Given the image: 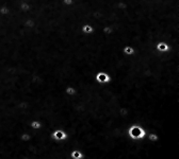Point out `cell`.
I'll list each match as a JSON object with an SVG mask.
<instances>
[{
  "label": "cell",
  "mask_w": 179,
  "mask_h": 159,
  "mask_svg": "<svg viewBox=\"0 0 179 159\" xmlns=\"http://www.w3.org/2000/svg\"><path fill=\"white\" fill-rule=\"evenodd\" d=\"M69 157H71V159H84V154L79 149H74L71 151Z\"/></svg>",
  "instance_id": "obj_5"
},
{
  "label": "cell",
  "mask_w": 179,
  "mask_h": 159,
  "mask_svg": "<svg viewBox=\"0 0 179 159\" xmlns=\"http://www.w3.org/2000/svg\"><path fill=\"white\" fill-rule=\"evenodd\" d=\"M122 53L126 56H132L134 53H136V49L133 48L132 46H129V45H126V46L123 47L122 49Z\"/></svg>",
  "instance_id": "obj_9"
},
{
  "label": "cell",
  "mask_w": 179,
  "mask_h": 159,
  "mask_svg": "<svg viewBox=\"0 0 179 159\" xmlns=\"http://www.w3.org/2000/svg\"><path fill=\"white\" fill-rule=\"evenodd\" d=\"M18 9H19V11L22 13H28V12H30L31 6H30V3L26 2V1H20V2H19V6H18Z\"/></svg>",
  "instance_id": "obj_10"
},
{
  "label": "cell",
  "mask_w": 179,
  "mask_h": 159,
  "mask_svg": "<svg viewBox=\"0 0 179 159\" xmlns=\"http://www.w3.org/2000/svg\"><path fill=\"white\" fill-rule=\"evenodd\" d=\"M62 3H63L65 6H69L74 3V0H62Z\"/></svg>",
  "instance_id": "obj_16"
},
{
  "label": "cell",
  "mask_w": 179,
  "mask_h": 159,
  "mask_svg": "<svg viewBox=\"0 0 179 159\" xmlns=\"http://www.w3.org/2000/svg\"><path fill=\"white\" fill-rule=\"evenodd\" d=\"M155 49L157 50L159 53H167L171 49H172V48H171L170 45H169L166 41L160 40V41L156 43V45H155Z\"/></svg>",
  "instance_id": "obj_4"
},
{
  "label": "cell",
  "mask_w": 179,
  "mask_h": 159,
  "mask_svg": "<svg viewBox=\"0 0 179 159\" xmlns=\"http://www.w3.org/2000/svg\"><path fill=\"white\" fill-rule=\"evenodd\" d=\"M126 134L128 136V138H130L131 140L139 141L145 139L148 132L141 124L134 123V124H131V125L128 126V129H126Z\"/></svg>",
  "instance_id": "obj_1"
},
{
  "label": "cell",
  "mask_w": 179,
  "mask_h": 159,
  "mask_svg": "<svg viewBox=\"0 0 179 159\" xmlns=\"http://www.w3.org/2000/svg\"><path fill=\"white\" fill-rule=\"evenodd\" d=\"M24 27L29 29V30H32L35 28V21H34L33 18H27L24 20Z\"/></svg>",
  "instance_id": "obj_11"
},
{
  "label": "cell",
  "mask_w": 179,
  "mask_h": 159,
  "mask_svg": "<svg viewBox=\"0 0 179 159\" xmlns=\"http://www.w3.org/2000/svg\"><path fill=\"white\" fill-rule=\"evenodd\" d=\"M29 126L32 131H40L42 127H43V123L41 120H31L30 123H29Z\"/></svg>",
  "instance_id": "obj_8"
},
{
  "label": "cell",
  "mask_w": 179,
  "mask_h": 159,
  "mask_svg": "<svg viewBox=\"0 0 179 159\" xmlns=\"http://www.w3.org/2000/svg\"><path fill=\"white\" fill-rule=\"evenodd\" d=\"M81 32L84 34V35H92L94 32H95V29L92 25L90 24H85V25H82L81 27Z\"/></svg>",
  "instance_id": "obj_6"
},
{
  "label": "cell",
  "mask_w": 179,
  "mask_h": 159,
  "mask_svg": "<svg viewBox=\"0 0 179 159\" xmlns=\"http://www.w3.org/2000/svg\"><path fill=\"white\" fill-rule=\"evenodd\" d=\"M22 159H33V158H31V157H28V156H26V157H24Z\"/></svg>",
  "instance_id": "obj_17"
},
{
  "label": "cell",
  "mask_w": 179,
  "mask_h": 159,
  "mask_svg": "<svg viewBox=\"0 0 179 159\" xmlns=\"http://www.w3.org/2000/svg\"><path fill=\"white\" fill-rule=\"evenodd\" d=\"M94 80H95V82L97 83V84H99V85H107V84H110V83H111L112 77L108 72L98 71V72L95 74Z\"/></svg>",
  "instance_id": "obj_2"
},
{
  "label": "cell",
  "mask_w": 179,
  "mask_h": 159,
  "mask_svg": "<svg viewBox=\"0 0 179 159\" xmlns=\"http://www.w3.org/2000/svg\"><path fill=\"white\" fill-rule=\"evenodd\" d=\"M31 135L29 133H22L20 134V137H19V140L22 141V142H28L31 140Z\"/></svg>",
  "instance_id": "obj_15"
},
{
  "label": "cell",
  "mask_w": 179,
  "mask_h": 159,
  "mask_svg": "<svg viewBox=\"0 0 179 159\" xmlns=\"http://www.w3.org/2000/svg\"><path fill=\"white\" fill-rule=\"evenodd\" d=\"M11 13V10L8 6H0V15L1 16H8Z\"/></svg>",
  "instance_id": "obj_14"
},
{
  "label": "cell",
  "mask_w": 179,
  "mask_h": 159,
  "mask_svg": "<svg viewBox=\"0 0 179 159\" xmlns=\"http://www.w3.org/2000/svg\"><path fill=\"white\" fill-rule=\"evenodd\" d=\"M50 137L52 138V140L55 141H65L68 138V134L66 131L62 129H53L52 133L50 134Z\"/></svg>",
  "instance_id": "obj_3"
},
{
  "label": "cell",
  "mask_w": 179,
  "mask_h": 159,
  "mask_svg": "<svg viewBox=\"0 0 179 159\" xmlns=\"http://www.w3.org/2000/svg\"><path fill=\"white\" fill-rule=\"evenodd\" d=\"M146 137H147V140L150 141V142H157V141H159V139H160L159 136H158L156 133H148Z\"/></svg>",
  "instance_id": "obj_13"
},
{
  "label": "cell",
  "mask_w": 179,
  "mask_h": 159,
  "mask_svg": "<svg viewBox=\"0 0 179 159\" xmlns=\"http://www.w3.org/2000/svg\"><path fill=\"white\" fill-rule=\"evenodd\" d=\"M101 32L103 33V35L109 36V35H111V34L114 32V29H113V27L110 25H105L101 28Z\"/></svg>",
  "instance_id": "obj_12"
},
{
  "label": "cell",
  "mask_w": 179,
  "mask_h": 159,
  "mask_svg": "<svg viewBox=\"0 0 179 159\" xmlns=\"http://www.w3.org/2000/svg\"><path fill=\"white\" fill-rule=\"evenodd\" d=\"M64 93L67 95V97H75V95H77L78 90L76 87H74V86L67 85L64 88Z\"/></svg>",
  "instance_id": "obj_7"
}]
</instances>
